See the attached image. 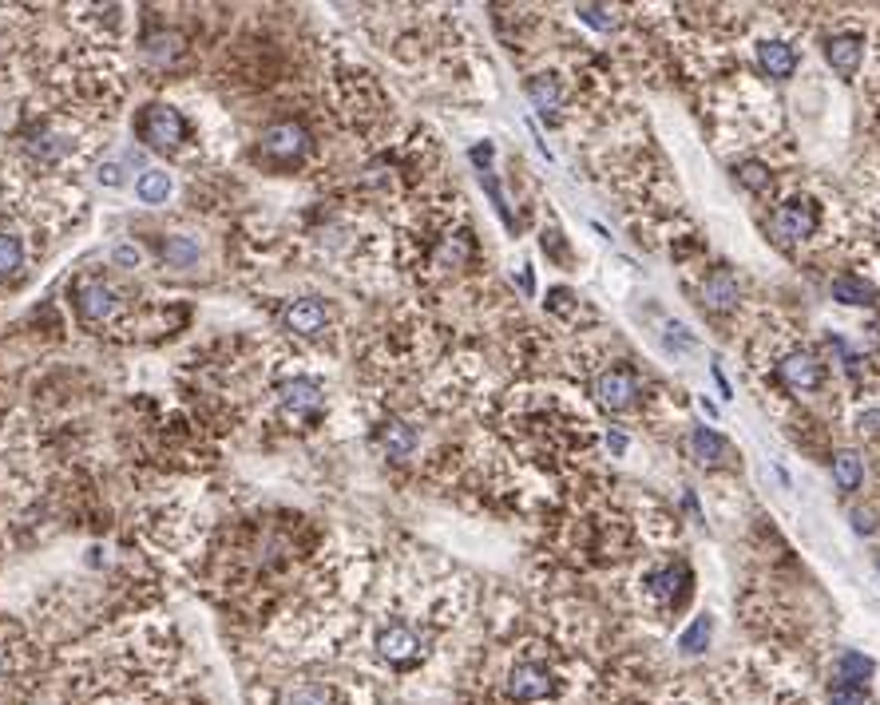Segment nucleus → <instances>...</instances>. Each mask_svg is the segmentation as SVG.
<instances>
[{"mask_svg": "<svg viewBox=\"0 0 880 705\" xmlns=\"http://www.w3.org/2000/svg\"><path fill=\"white\" fill-rule=\"evenodd\" d=\"M559 694V674L551 670L544 658H520L512 662V670L504 674V698L516 705H536L548 702Z\"/></svg>", "mask_w": 880, "mask_h": 705, "instance_id": "2", "label": "nucleus"}, {"mask_svg": "<svg viewBox=\"0 0 880 705\" xmlns=\"http://www.w3.org/2000/svg\"><path fill=\"white\" fill-rule=\"evenodd\" d=\"M710 634H714L710 614H698V618L686 626V634H682V650H686V654H702V650L710 646Z\"/></svg>", "mask_w": 880, "mask_h": 705, "instance_id": "22", "label": "nucleus"}, {"mask_svg": "<svg viewBox=\"0 0 880 705\" xmlns=\"http://www.w3.org/2000/svg\"><path fill=\"white\" fill-rule=\"evenodd\" d=\"M278 401H282L290 420H314L322 412V404H326V393H322V385L314 377H294V381H286L278 389Z\"/></svg>", "mask_w": 880, "mask_h": 705, "instance_id": "9", "label": "nucleus"}, {"mask_svg": "<svg viewBox=\"0 0 880 705\" xmlns=\"http://www.w3.org/2000/svg\"><path fill=\"white\" fill-rule=\"evenodd\" d=\"M528 96L532 103L548 115V119H559V107H563V88H559V80L555 76H532L528 80Z\"/></svg>", "mask_w": 880, "mask_h": 705, "instance_id": "19", "label": "nucleus"}, {"mask_svg": "<svg viewBox=\"0 0 880 705\" xmlns=\"http://www.w3.org/2000/svg\"><path fill=\"white\" fill-rule=\"evenodd\" d=\"M282 325L294 333V337H322L330 329V309L318 298H298L282 309Z\"/></svg>", "mask_w": 880, "mask_h": 705, "instance_id": "10", "label": "nucleus"}, {"mask_svg": "<svg viewBox=\"0 0 880 705\" xmlns=\"http://www.w3.org/2000/svg\"><path fill=\"white\" fill-rule=\"evenodd\" d=\"M758 64H762V72L770 80H785L797 68V48L785 44V40H762L758 44Z\"/></svg>", "mask_w": 880, "mask_h": 705, "instance_id": "13", "label": "nucleus"}, {"mask_svg": "<svg viewBox=\"0 0 880 705\" xmlns=\"http://www.w3.org/2000/svg\"><path fill=\"white\" fill-rule=\"evenodd\" d=\"M777 377H781V385H789L797 393H813L825 381V361L817 353H809V349H793V353H785L777 361Z\"/></svg>", "mask_w": 880, "mask_h": 705, "instance_id": "8", "label": "nucleus"}, {"mask_svg": "<svg viewBox=\"0 0 880 705\" xmlns=\"http://www.w3.org/2000/svg\"><path fill=\"white\" fill-rule=\"evenodd\" d=\"M833 476H837V488L841 492H857L861 488V456L857 452H841L837 460H833Z\"/></svg>", "mask_w": 880, "mask_h": 705, "instance_id": "21", "label": "nucleus"}, {"mask_svg": "<svg viewBox=\"0 0 880 705\" xmlns=\"http://www.w3.org/2000/svg\"><path fill=\"white\" fill-rule=\"evenodd\" d=\"M72 302H76L80 321H88V325H104V321H111L123 309L119 294L111 290L108 282H100V278H80L72 286Z\"/></svg>", "mask_w": 880, "mask_h": 705, "instance_id": "5", "label": "nucleus"}, {"mask_svg": "<svg viewBox=\"0 0 880 705\" xmlns=\"http://www.w3.org/2000/svg\"><path fill=\"white\" fill-rule=\"evenodd\" d=\"M591 389H595V401L603 404V408H611V412H623V408H631V404L639 401V377L627 365L603 369Z\"/></svg>", "mask_w": 880, "mask_h": 705, "instance_id": "7", "label": "nucleus"}, {"mask_svg": "<svg viewBox=\"0 0 880 705\" xmlns=\"http://www.w3.org/2000/svg\"><path fill=\"white\" fill-rule=\"evenodd\" d=\"M258 143H262V155L274 159V163H282V167L298 163V159L310 151V135H306L302 123H274V127L262 131Z\"/></svg>", "mask_w": 880, "mask_h": 705, "instance_id": "6", "label": "nucleus"}, {"mask_svg": "<svg viewBox=\"0 0 880 705\" xmlns=\"http://www.w3.org/2000/svg\"><path fill=\"white\" fill-rule=\"evenodd\" d=\"M829 705H869V690L865 686H853L845 678H833L829 682Z\"/></svg>", "mask_w": 880, "mask_h": 705, "instance_id": "24", "label": "nucleus"}, {"mask_svg": "<svg viewBox=\"0 0 880 705\" xmlns=\"http://www.w3.org/2000/svg\"><path fill=\"white\" fill-rule=\"evenodd\" d=\"M702 302L710 305V309H730V305L738 302V282H734V274H730V270H714V274L706 278V286H702Z\"/></svg>", "mask_w": 880, "mask_h": 705, "instance_id": "18", "label": "nucleus"}, {"mask_svg": "<svg viewBox=\"0 0 880 705\" xmlns=\"http://www.w3.org/2000/svg\"><path fill=\"white\" fill-rule=\"evenodd\" d=\"M726 452H730V448H726V440H722L718 432H710V428H694V432H690V456H694L702 468L722 464Z\"/></svg>", "mask_w": 880, "mask_h": 705, "instance_id": "17", "label": "nucleus"}, {"mask_svg": "<svg viewBox=\"0 0 880 705\" xmlns=\"http://www.w3.org/2000/svg\"><path fill=\"white\" fill-rule=\"evenodd\" d=\"M195 258H199V250H195V242H187V238H171V242L163 246V262H167V266H179V270H183V266H191Z\"/></svg>", "mask_w": 880, "mask_h": 705, "instance_id": "26", "label": "nucleus"}, {"mask_svg": "<svg viewBox=\"0 0 880 705\" xmlns=\"http://www.w3.org/2000/svg\"><path fill=\"white\" fill-rule=\"evenodd\" d=\"M28 266V246L16 230H0V282L20 278Z\"/></svg>", "mask_w": 880, "mask_h": 705, "instance_id": "16", "label": "nucleus"}, {"mask_svg": "<svg viewBox=\"0 0 880 705\" xmlns=\"http://www.w3.org/2000/svg\"><path fill=\"white\" fill-rule=\"evenodd\" d=\"M8 670H12V658H8V646L0 642V682L8 678Z\"/></svg>", "mask_w": 880, "mask_h": 705, "instance_id": "30", "label": "nucleus"}, {"mask_svg": "<svg viewBox=\"0 0 880 705\" xmlns=\"http://www.w3.org/2000/svg\"><path fill=\"white\" fill-rule=\"evenodd\" d=\"M877 571H880V551H877Z\"/></svg>", "mask_w": 880, "mask_h": 705, "instance_id": "31", "label": "nucleus"}, {"mask_svg": "<svg viewBox=\"0 0 880 705\" xmlns=\"http://www.w3.org/2000/svg\"><path fill=\"white\" fill-rule=\"evenodd\" d=\"M135 195H139L143 202H167V195H171V179H167V171H147V175L139 179Z\"/></svg>", "mask_w": 880, "mask_h": 705, "instance_id": "23", "label": "nucleus"}, {"mask_svg": "<svg viewBox=\"0 0 880 705\" xmlns=\"http://www.w3.org/2000/svg\"><path fill=\"white\" fill-rule=\"evenodd\" d=\"M274 705H337V690L318 678H298L274 694Z\"/></svg>", "mask_w": 880, "mask_h": 705, "instance_id": "11", "label": "nucleus"}, {"mask_svg": "<svg viewBox=\"0 0 880 705\" xmlns=\"http://www.w3.org/2000/svg\"><path fill=\"white\" fill-rule=\"evenodd\" d=\"M135 135L151 151H179L187 143V119L171 103H147L139 111V119H135Z\"/></svg>", "mask_w": 880, "mask_h": 705, "instance_id": "3", "label": "nucleus"}, {"mask_svg": "<svg viewBox=\"0 0 880 705\" xmlns=\"http://www.w3.org/2000/svg\"><path fill=\"white\" fill-rule=\"evenodd\" d=\"M377 440H381V448H385L389 460H405V456H413V448H417V428H409L405 420H389V424H381Z\"/></svg>", "mask_w": 880, "mask_h": 705, "instance_id": "15", "label": "nucleus"}, {"mask_svg": "<svg viewBox=\"0 0 880 705\" xmlns=\"http://www.w3.org/2000/svg\"><path fill=\"white\" fill-rule=\"evenodd\" d=\"M817 218H821L817 202L785 199V202H777V206H773L770 234L777 238V242H809V238H813V230H817Z\"/></svg>", "mask_w": 880, "mask_h": 705, "instance_id": "4", "label": "nucleus"}, {"mask_svg": "<svg viewBox=\"0 0 880 705\" xmlns=\"http://www.w3.org/2000/svg\"><path fill=\"white\" fill-rule=\"evenodd\" d=\"M690 591V571L682 567V563H670V567H659L655 575H651V595L659 599L662 606L678 603L682 595Z\"/></svg>", "mask_w": 880, "mask_h": 705, "instance_id": "14", "label": "nucleus"}, {"mask_svg": "<svg viewBox=\"0 0 880 705\" xmlns=\"http://www.w3.org/2000/svg\"><path fill=\"white\" fill-rule=\"evenodd\" d=\"M115 258H119L123 266H139V250H131V246H119V250H115Z\"/></svg>", "mask_w": 880, "mask_h": 705, "instance_id": "28", "label": "nucleus"}, {"mask_svg": "<svg viewBox=\"0 0 880 705\" xmlns=\"http://www.w3.org/2000/svg\"><path fill=\"white\" fill-rule=\"evenodd\" d=\"M841 678H845V682H853V686H865V682L873 678V662H869L865 654L849 650V654L841 658Z\"/></svg>", "mask_w": 880, "mask_h": 705, "instance_id": "25", "label": "nucleus"}, {"mask_svg": "<svg viewBox=\"0 0 880 705\" xmlns=\"http://www.w3.org/2000/svg\"><path fill=\"white\" fill-rule=\"evenodd\" d=\"M373 654L393 670H413L429 654V630L401 618V614L381 618L373 630Z\"/></svg>", "mask_w": 880, "mask_h": 705, "instance_id": "1", "label": "nucleus"}, {"mask_svg": "<svg viewBox=\"0 0 880 705\" xmlns=\"http://www.w3.org/2000/svg\"><path fill=\"white\" fill-rule=\"evenodd\" d=\"M861 428H865V432H880V408H877V412H865V416H861Z\"/></svg>", "mask_w": 880, "mask_h": 705, "instance_id": "29", "label": "nucleus"}, {"mask_svg": "<svg viewBox=\"0 0 880 705\" xmlns=\"http://www.w3.org/2000/svg\"><path fill=\"white\" fill-rule=\"evenodd\" d=\"M833 302L841 305H873L877 302V286L873 282H861L857 274H841L833 282Z\"/></svg>", "mask_w": 880, "mask_h": 705, "instance_id": "20", "label": "nucleus"}, {"mask_svg": "<svg viewBox=\"0 0 880 705\" xmlns=\"http://www.w3.org/2000/svg\"><path fill=\"white\" fill-rule=\"evenodd\" d=\"M861 36H849V32H841V36H829L825 40V60L833 64V72L837 76H853L857 68H861Z\"/></svg>", "mask_w": 880, "mask_h": 705, "instance_id": "12", "label": "nucleus"}, {"mask_svg": "<svg viewBox=\"0 0 880 705\" xmlns=\"http://www.w3.org/2000/svg\"><path fill=\"white\" fill-rule=\"evenodd\" d=\"M579 16H583L587 24H595V28H615V16H607V8H591V4H583Z\"/></svg>", "mask_w": 880, "mask_h": 705, "instance_id": "27", "label": "nucleus"}]
</instances>
